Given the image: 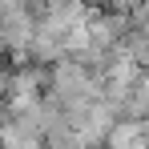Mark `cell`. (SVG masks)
<instances>
[{"label": "cell", "mask_w": 149, "mask_h": 149, "mask_svg": "<svg viewBox=\"0 0 149 149\" xmlns=\"http://www.w3.org/2000/svg\"><path fill=\"white\" fill-rule=\"evenodd\" d=\"M8 85H12V73L0 65V117H4V109H8Z\"/></svg>", "instance_id": "obj_1"}, {"label": "cell", "mask_w": 149, "mask_h": 149, "mask_svg": "<svg viewBox=\"0 0 149 149\" xmlns=\"http://www.w3.org/2000/svg\"><path fill=\"white\" fill-rule=\"evenodd\" d=\"M32 4H40V0H32Z\"/></svg>", "instance_id": "obj_2"}]
</instances>
